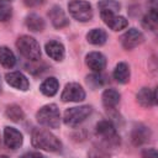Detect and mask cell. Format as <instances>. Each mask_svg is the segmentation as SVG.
Wrapping results in <instances>:
<instances>
[{
  "mask_svg": "<svg viewBox=\"0 0 158 158\" xmlns=\"http://www.w3.org/2000/svg\"><path fill=\"white\" fill-rule=\"evenodd\" d=\"M31 142L35 148L43 149L47 152H58L62 148L60 141L52 132L44 128H35L32 131Z\"/></svg>",
  "mask_w": 158,
  "mask_h": 158,
  "instance_id": "1",
  "label": "cell"
},
{
  "mask_svg": "<svg viewBox=\"0 0 158 158\" xmlns=\"http://www.w3.org/2000/svg\"><path fill=\"white\" fill-rule=\"evenodd\" d=\"M17 51L21 56H23L26 59L36 62L41 58V47L40 43L30 36H21L16 41Z\"/></svg>",
  "mask_w": 158,
  "mask_h": 158,
  "instance_id": "2",
  "label": "cell"
},
{
  "mask_svg": "<svg viewBox=\"0 0 158 158\" xmlns=\"http://www.w3.org/2000/svg\"><path fill=\"white\" fill-rule=\"evenodd\" d=\"M37 121L48 128H58L60 125V114L56 104L42 106L36 114Z\"/></svg>",
  "mask_w": 158,
  "mask_h": 158,
  "instance_id": "3",
  "label": "cell"
},
{
  "mask_svg": "<svg viewBox=\"0 0 158 158\" xmlns=\"http://www.w3.org/2000/svg\"><path fill=\"white\" fill-rule=\"evenodd\" d=\"M93 111V107L89 105H83V106H75V107H69L64 111L63 121L67 126L75 127L80 125L83 121L86 120V117L90 116Z\"/></svg>",
  "mask_w": 158,
  "mask_h": 158,
  "instance_id": "4",
  "label": "cell"
},
{
  "mask_svg": "<svg viewBox=\"0 0 158 158\" xmlns=\"http://www.w3.org/2000/svg\"><path fill=\"white\" fill-rule=\"evenodd\" d=\"M69 14L80 22H88L93 19L91 5L85 0H72L68 4Z\"/></svg>",
  "mask_w": 158,
  "mask_h": 158,
  "instance_id": "5",
  "label": "cell"
},
{
  "mask_svg": "<svg viewBox=\"0 0 158 158\" xmlns=\"http://www.w3.org/2000/svg\"><path fill=\"white\" fill-rule=\"evenodd\" d=\"M96 133L106 143V146H117L120 143V137L117 136L116 128L109 120H101L96 125Z\"/></svg>",
  "mask_w": 158,
  "mask_h": 158,
  "instance_id": "6",
  "label": "cell"
},
{
  "mask_svg": "<svg viewBox=\"0 0 158 158\" xmlns=\"http://www.w3.org/2000/svg\"><path fill=\"white\" fill-rule=\"evenodd\" d=\"M60 99L64 102H69V101L79 102L85 99V91L81 88V85H79L78 83H69L64 86Z\"/></svg>",
  "mask_w": 158,
  "mask_h": 158,
  "instance_id": "7",
  "label": "cell"
},
{
  "mask_svg": "<svg viewBox=\"0 0 158 158\" xmlns=\"http://www.w3.org/2000/svg\"><path fill=\"white\" fill-rule=\"evenodd\" d=\"M144 37L142 35L141 31H138L137 28H130L127 30L122 36H121V43L122 47L127 51L136 48L137 46H139L143 42Z\"/></svg>",
  "mask_w": 158,
  "mask_h": 158,
  "instance_id": "8",
  "label": "cell"
},
{
  "mask_svg": "<svg viewBox=\"0 0 158 158\" xmlns=\"http://www.w3.org/2000/svg\"><path fill=\"white\" fill-rule=\"evenodd\" d=\"M100 16L102 19V21L106 23V26H109L112 31H120L123 30L125 27H127L128 22L123 16H118L115 12H109V11H101Z\"/></svg>",
  "mask_w": 158,
  "mask_h": 158,
  "instance_id": "9",
  "label": "cell"
},
{
  "mask_svg": "<svg viewBox=\"0 0 158 158\" xmlns=\"http://www.w3.org/2000/svg\"><path fill=\"white\" fill-rule=\"evenodd\" d=\"M22 133L15 127L6 126L4 128V143L10 149H17L22 144Z\"/></svg>",
  "mask_w": 158,
  "mask_h": 158,
  "instance_id": "10",
  "label": "cell"
},
{
  "mask_svg": "<svg viewBox=\"0 0 158 158\" xmlns=\"http://www.w3.org/2000/svg\"><path fill=\"white\" fill-rule=\"evenodd\" d=\"M85 62H86V65L89 67V69H91L95 73L102 72L106 67V58L100 52H90L85 57Z\"/></svg>",
  "mask_w": 158,
  "mask_h": 158,
  "instance_id": "11",
  "label": "cell"
},
{
  "mask_svg": "<svg viewBox=\"0 0 158 158\" xmlns=\"http://www.w3.org/2000/svg\"><path fill=\"white\" fill-rule=\"evenodd\" d=\"M5 79H6V83L9 85H11L15 89L22 90V91H26L28 89V86H30V83H28L27 78L20 72H10V73H7L5 75Z\"/></svg>",
  "mask_w": 158,
  "mask_h": 158,
  "instance_id": "12",
  "label": "cell"
},
{
  "mask_svg": "<svg viewBox=\"0 0 158 158\" xmlns=\"http://www.w3.org/2000/svg\"><path fill=\"white\" fill-rule=\"evenodd\" d=\"M48 16H49V20H51L52 25L56 28H62V27H64V26H67L69 23V20L67 19L64 11L59 6H53L49 10Z\"/></svg>",
  "mask_w": 158,
  "mask_h": 158,
  "instance_id": "13",
  "label": "cell"
},
{
  "mask_svg": "<svg viewBox=\"0 0 158 158\" xmlns=\"http://www.w3.org/2000/svg\"><path fill=\"white\" fill-rule=\"evenodd\" d=\"M46 53L54 60L59 62L64 58V46L58 41H49L44 46Z\"/></svg>",
  "mask_w": 158,
  "mask_h": 158,
  "instance_id": "14",
  "label": "cell"
},
{
  "mask_svg": "<svg viewBox=\"0 0 158 158\" xmlns=\"http://www.w3.org/2000/svg\"><path fill=\"white\" fill-rule=\"evenodd\" d=\"M137 102L142 106V107H151L154 102V91H152L149 88H142L138 93H137Z\"/></svg>",
  "mask_w": 158,
  "mask_h": 158,
  "instance_id": "15",
  "label": "cell"
},
{
  "mask_svg": "<svg viewBox=\"0 0 158 158\" xmlns=\"http://www.w3.org/2000/svg\"><path fill=\"white\" fill-rule=\"evenodd\" d=\"M114 78L120 84H126L130 80V68L125 62H120L114 69Z\"/></svg>",
  "mask_w": 158,
  "mask_h": 158,
  "instance_id": "16",
  "label": "cell"
},
{
  "mask_svg": "<svg viewBox=\"0 0 158 158\" xmlns=\"http://www.w3.org/2000/svg\"><path fill=\"white\" fill-rule=\"evenodd\" d=\"M120 101V93L115 89H106L102 93V104L106 109H114Z\"/></svg>",
  "mask_w": 158,
  "mask_h": 158,
  "instance_id": "17",
  "label": "cell"
},
{
  "mask_svg": "<svg viewBox=\"0 0 158 158\" xmlns=\"http://www.w3.org/2000/svg\"><path fill=\"white\" fill-rule=\"evenodd\" d=\"M58 88H59V83L58 80L54 78V77H51V78H47L40 86V90L43 95L46 96H53L57 94L58 91Z\"/></svg>",
  "mask_w": 158,
  "mask_h": 158,
  "instance_id": "18",
  "label": "cell"
},
{
  "mask_svg": "<svg viewBox=\"0 0 158 158\" xmlns=\"http://www.w3.org/2000/svg\"><path fill=\"white\" fill-rule=\"evenodd\" d=\"M86 40L89 43L95 44V46H101L106 42L107 40V35L104 30L101 28H93L91 31L88 32L86 35Z\"/></svg>",
  "mask_w": 158,
  "mask_h": 158,
  "instance_id": "19",
  "label": "cell"
},
{
  "mask_svg": "<svg viewBox=\"0 0 158 158\" xmlns=\"http://www.w3.org/2000/svg\"><path fill=\"white\" fill-rule=\"evenodd\" d=\"M25 23H26L27 28L30 31H32V32H41L44 28V21H43V19L40 17L38 15H36V14L28 15L26 17V20H25Z\"/></svg>",
  "mask_w": 158,
  "mask_h": 158,
  "instance_id": "20",
  "label": "cell"
},
{
  "mask_svg": "<svg viewBox=\"0 0 158 158\" xmlns=\"http://www.w3.org/2000/svg\"><path fill=\"white\" fill-rule=\"evenodd\" d=\"M131 137H132V142L136 146L142 144V143H144L149 138V130L147 127L142 126V125H138V126H136L133 128Z\"/></svg>",
  "mask_w": 158,
  "mask_h": 158,
  "instance_id": "21",
  "label": "cell"
},
{
  "mask_svg": "<svg viewBox=\"0 0 158 158\" xmlns=\"http://www.w3.org/2000/svg\"><path fill=\"white\" fill-rule=\"evenodd\" d=\"M16 63V58L14 52L7 47H0V64L4 68H12Z\"/></svg>",
  "mask_w": 158,
  "mask_h": 158,
  "instance_id": "22",
  "label": "cell"
},
{
  "mask_svg": "<svg viewBox=\"0 0 158 158\" xmlns=\"http://www.w3.org/2000/svg\"><path fill=\"white\" fill-rule=\"evenodd\" d=\"M142 25L147 30L157 31L158 30V10L152 9L151 11H148L142 20Z\"/></svg>",
  "mask_w": 158,
  "mask_h": 158,
  "instance_id": "23",
  "label": "cell"
},
{
  "mask_svg": "<svg viewBox=\"0 0 158 158\" xmlns=\"http://www.w3.org/2000/svg\"><path fill=\"white\" fill-rule=\"evenodd\" d=\"M5 116L14 121V122H20L25 118V114L22 111V109L19 106V105H10L6 107V111H5Z\"/></svg>",
  "mask_w": 158,
  "mask_h": 158,
  "instance_id": "24",
  "label": "cell"
},
{
  "mask_svg": "<svg viewBox=\"0 0 158 158\" xmlns=\"http://www.w3.org/2000/svg\"><path fill=\"white\" fill-rule=\"evenodd\" d=\"M98 7L101 11H109V12H117L121 9V5L116 0H100L98 4Z\"/></svg>",
  "mask_w": 158,
  "mask_h": 158,
  "instance_id": "25",
  "label": "cell"
},
{
  "mask_svg": "<svg viewBox=\"0 0 158 158\" xmlns=\"http://www.w3.org/2000/svg\"><path fill=\"white\" fill-rule=\"evenodd\" d=\"M12 15V9L6 0H0V21H7Z\"/></svg>",
  "mask_w": 158,
  "mask_h": 158,
  "instance_id": "26",
  "label": "cell"
},
{
  "mask_svg": "<svg viewBox=\"0 0 158 158\" xmlns=\"http://www.w3.org/2000/svg\"><path fill=\"white\" fill-rule=\"evenodd\" d=\"M86 83L93 89H96V88H99L104 84V77L100 75V73H94V74H91L86 78Z\"/></svg>",
  "mask_w": 158,
  "mask_h": 158,
  "instance_id": "27",
  "label": "cell"
},
{
  "mask_svg": "<svg viewBox=\"0 0 158 158\" xmlns=\"http://www.w3.org/2000/svg\"><path fill=\"white\" fill-rule=\"evenodd\" d=\"M89 158H110L109 153L104 149V148H100V147H94L89 151L88 153Z\"/></svg>",
  "mask_w": 158,
  "mask_h": 158,
  "instance_id": "28",
  "label": "cell"
},
{
  "mask_svg": "<svg viewBox=\"0 0 158 158\" xmlns=\"http://www.w3.org/2000/svg\"><path fill=\"white\" fill-rule=\"evenodd\" d=\"M141 158H158V151L154 148H148L142 152Z\"/></svg>",
  "mask_w": 158,
  "mask_h": 158,
  "instance_id": "29",
  "label": "cell"
},
{
  "mask_svg": "<svg viewBox=\"0 0 158 158\" xmlns=\"http://www.w3.org/2000/svg\"><path fill=\"white\" fill-rule=\"evenodd\" d=\"M20 158H46L43 154H41L40 152H27L23 156H21Z\"/></svg>",
  "mask_w": 158,
  "mask_h": 158,
  "instance_id": "30",
  "label": "cell"
},
{
  "mask_svg": "<svg viewBox=\"0 0 158 158\" xmlns=\"http://www.w3.org/2000/svg\"><path fill=\"white\" fill-rule=\"evenodd\" d=\"M44 0H23V2L27 5V6H38V5H42Z\"/></svg>",
  "mask_w": 158,
  "mask_h": 158,
  "instance_id": "31",
  "label": "cell"
},
{
  "mask_svg": "<svg viewBox=\"0 0 158 158\" xmlns=\"http://www.w3.org/2000/svg\"><path fill=\"white\" fill-rule=\"evenodd\" d=\"M151 6L154 10H158V0H151Z\"/></svg>",
  "mask_w": 158,
  "mask_h": 158,
  "instance_id": "32",
  "label": "cell"
},
{
  "mask_svg": "<svg viewBox=\"0 0 158 158\" xmlns=\"http://www.w3.org/2000/svg\"><path fill=\"white\" fill-rule=\"evenodd\" d=\"M154 99H156V102H158V86L154 90Z\"/></svg>",
  "mask_w": 158,
  "mask_h": 158,
  "instance_id": "33",
  "label": "cell"
},
{
  "mask_svg": "<svg viewBox=\"0 0 158 158\" xmlns=\"http://www.w3.org/2000/svg\"><path fill=\"white\" fill-rule=\"evenodd\" d=\"M1 89H2V88H1V79H0V91H1Z\"/></svg>",
  "mask_w": 158,
  "mask_h": 158,
  "instance_id": "34",
  "label": "cell"
},
{
  "mask_svg": "<svg viewBox=\"0 0 158 158\" xmlns=\"http://www.w3.org/2000/svg\"><path fill=\"white\" fill-rule=\"evenodd\" d=\"M0 158H7L6 156H0Z\"/></svg>",
  "mask_w": 158,
  "mask_h": 158,
  "instance_id": "35",
  "label": "cell"
},
{
  "mask_svg": "<svg viewBox=\"0 0 158 158\" xmlns=\"http://www.w3.org/2000/svg\"><path fill=\"white\" fill-rule=\"evenodd\" d=\"M6 1H11V0H6Z\"/></svg>",
  "mask_w": 158,
  "mask_h": 158,
  "instance_id": "36",
  "label": "cell"
}]
</instances>
